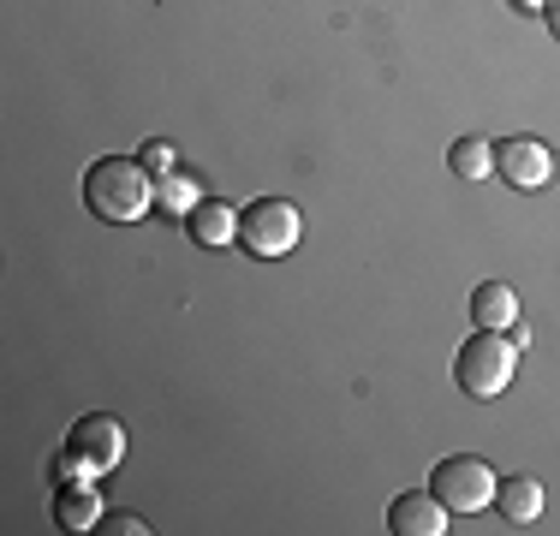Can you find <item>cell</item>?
<instances>
[{"mask_svg": "<svg viewBox=\"0 0 560 536\" xmlns=\"http://www.w3.org/2000/svg\"><path fill=\"white\" fill-rule=\"evenodd\" d=\"M55 525L60 531H96L102 525V501L90 482H72V489L55 494Z\"/></svg>", "mask_w": 560, "mask_h": 536, "instance_id": "cell-11", "label": "cell"}, {"mask_svg": "<svg viewBox=\"0 0 560 536\" xmlns=\"http://www.w3.org/2000/svg\"><path fill=\"white\" fill-rule=\"evenodd\" d=\"M513 370H518V346L506 340V334H495V328H477L471 340L459 346V358H453V382H459L471 399L506 394Z\"/></svg>", "mask_w": 560, "mask_h": 536, "instance_id": "cell-2", "label": "cell"}, {"mask_svg": "<svg viewBox=\"0 0 560 536\" xmlns=\"http://www.w3.org/2000/svg\"><path fill=\"white\" fill-rule=\"evenodd\" d=\"M197 203H203V185H197L191 173H167V179L155 185V209L173 214V221H179V214H191Z\"/></svg>", "mask_w": 560, "mask_h": 536, "instance_id": "cell-13", "label": "cell"}, {"mask_svg": "<svg viewBox=\"0 0 560 536\" xmlns=\"http://www.w3.org/2000/svg\"><path fill=\"white\" fill-rule=\"evenodd\" d=\"M143 167H150V173H162V179H167V173H179V161H173V143H162V138H155V143H143Z\"/></svg>", "mask_w": 560, "mask_h": 536, "instance_id": "cell-15", "label": "cell"}, {"mask_svg": "<svg viewBox=\"0 0 560 536\" xmlns=\"http://www.w3.org/2000/svg\"><path fill=\"white\" fill-rule=\"evenodd\" d=\"M299 233H304V214L292 209L287 197H257V203L238 214V245L262 263L287 257V250L299 245Z\"/></svg>", "mask_w": 560, "mask_h": 536, "instance_id": "cell-3", "label": "cell"}, {"mask_svg": "<svg viewBox=\"0 0 560 536\" xmlns=\"http://www.w3.org/2000/svg\"><path fill=\"white\" fill-rule=\"evenodd\" d=\"M495 471H489V459H477V453H453L430 471V489L435 501L447 506V513H483L489 501H495Z\"/></svg>", "mask_w": 560, "mask_h": 536, "instance_id": "cell-4", "label": "cell"}, {"mask_svg": "<svg viewBox=\"0 0 560 536\" xmlns=\"http://www.w3.org/2000/svg\"><path fill=\"white\" fill-rule=\"evenodd\" d=\"M471 322L477 328H513L518 322V299H513V287L506 280H483V287L471 292Z\"/></svg>", "mask_w": 560, "mask_h": 536, "instance_id": "cell-9", "label": "cell"}, {"mask_svg": "<svg viewBox=\"0 0 560 536\" xmlns=\"http://www.w3.org/2000/svg\"><path fill=\"white\" fill-rule=\"evenodd\" d=\"M542 19H549V31L560 36V0H549V7H542Z\"/></svg>", "mask_w": 560, "mask_h": 536, "instance_id": "cell-17", "label": "cell"}, {"mask_svg": "<svg viewBox=\"0 0 560 536\" xmlns=\"http://www.w3.org/2000/svg\"><path fill=\"white\" fill-rule=\"evenodd\" d=\"M185 226H191V238H197L203 250L238 245V214H233V203H221V197H203V203L185 214Z\"/></svg>", "mask_w": 560, "mask_h": 536, "instance_id": "cell-8", "label": "cell"}, {"mask_svg": "<svg viewBox=\"0 0 560 536\" xmlns=\"http://www.w3.org/2000/svg\"><path fill=\"white\" fill-rule=\"evenodd\" d=\"M84 203L96 221H114V226L143 221V214L155 209V179H150V167L131 161V155H102L84 167Z\"/></svg>", "mask_w": 560, "mask_h": 536, "instance_id": "cell-1", "label": "cell"}, {"mask_svg": "<svg viewBox=\"0 0 560 536\" xmlns=\"http://www.w3.org/2000/svg\"><path fill=\"white\" fill-rule=\"evenodd\" d=\"M96 531H108V536H143L150 525H143V518H131V513H119V518H102Z\"/></svg>", "mask_w": 560, "mask_h": 536, "instance_id": "cell-16", "label": "cell"}, {"mask_svg": "<svg viewBox=\"0 0 560 536\" xmlns=\"http://www.w3.org/2000/svg\"><path fill=\"white\" fill-rule=\"evenodd\" d=\"M388 531L394 536H442L447 531V506L435 501V489H406L388 506Z\"/></svg>", "mask_w": 560, "mask_h": 536, "instance_id": "cell-7", "label": "cell"}, {"mask_svg": "<svg viewBox=\"0 0 560 536\" xmlns=\"http://www.w3.org/2000/svg\"><path fill=\"white\" fill-rule=\"evenodd\" d=\"M447 167L459 173V179H489V173H495V143L489 138H459L447 150Z\"/></svg>", "mask_w": 560, "mask_h": 536, "instance_id": "cell-12", "label": "cell"}, {"mask_svg": "<svg viewBox=\"0 0 560 536\" xmlns=\"http://www.w3.org/2000/svg\"><path fill=\"white\" fill-rule=\"evenodd\" d=\"M513 7H530V12H542V7H549V0H513Z\"/></svg>", "mask_w": 560, "mask_h": 536, "instance_id": "cell-18", "label": "cell"}, {"mask_svg": "<svg viewBox=\"0 0 560 536\" xmlns=\"http://www.w3.org/2000/svg\"><path fill=\"white\" fill-rule=\"evenodd\" d=\"M495 173L513 191H542L555 179V150L542 138H506L495 143Z\"/></svg>", "mask_w": 560, "mask_h": 536, "instance_id": "cell-5", "label": "cell"}, {"mask_svg": "<svg viewBox=\"0 0 560 536\" xmlns=\"http://www.w3.org/2000/svg\"><path fill=\"white\" fill-rule=\"evenodd\" d=\"M495 506L506 513V525H530L542 513V482L537 477H501L495 482Z\"/></svg>", "mask_w": 560, "mask_h": 536, "instance_id": "cell-10", "label": "cell"}, {"mask_svg": "<svg viewBox=\"0 0 560 536\" xmlns=\"http://www.w3.org/2000/svg\"><path fill=\"white\" fill-rule=\"evenodd\" d=\"M66 447L84 453L96 471H114L119 459H126V429H119V418H102V411H90V418L72 423V435H66Z\"/></svg>", "mask_w": 560, "mask_h": 536, "instance_id": "cell-6", "label": "cell"}, {"mask_svg": "<svg viewBox=\"0 0 560 536\" xmlns=\"http://www.w3.org/2000/svg\"><path fill=\"white\" fill-rule=\"evenodd\" d=\"M48 477H55L60 489H72V482H96V465H90L84 453L60 447V453H55V465H48Z\"/></svg>", "mask_w": 560, "mask_h": 536, "instance_id": "cell-14", "label": "cell"}]
</instances>
